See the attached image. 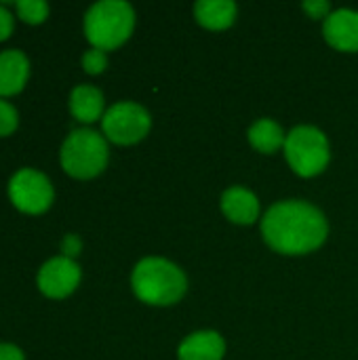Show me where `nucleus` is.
Returning a JSON list of instances; mask_svg holds the SVG:
<instances>
[{"label": "nucleus", "instance_id": "nucleus-1", "mask_svg": "<svg viewBox=\"0 0 358 360\" xmlns=\"http://www.w3.org/2000/svg\"><path fill=\"white\" fill-rule=\"evenodd\" d=\"M266 243L289 255L319 249L327 238V219L321 209L304 200H283L272 205L262 219Z\"/></svg>", "mask_w": 358, "mask_h": 360}, {"label": "nucleus", "instance_id": "nucleus-2", "mask_svg": "<svg viewBox=\"0 0 358 360\" xmlns=\"http://www.w3.org/2000/svg\"><path fill=\"white\" fill-rule=\"evenodd\" d=\"M131 283L135 295L152 306H169L179 302L188 287L184 272L162 257L141 259L133 270Z\"/></svg>", "mask_w": 358, "mask_h": 360}, {"label": "nucleus", "instance_id": "nucleus-3", "mask_svg": "<svg viewBox=\"0 0 358 360\" xmlns=\"http://www.w3.org/2000/svg\"><path fill=\"white\" fill-rule=\"evenodd\" d=\"M135 13L124 0L95 2L84 15V34L93 49L110 51L120 46L133 32Z\"/></svg>", "mask_w": 358, "mask_h": 360}, {"label": "nucleus", "instance_id": "nucleus-4", "mask_svg": "<svg viewBox=\"0 0 358 360\" xmlns=\"http://www.w3.org/2000/svg\"><path fill=\"white\" fill-rule=\"evenodd\" d=\"M108 165V141L93 129L72 131L61 146V167L78 179L99 175Z\"/></svg>", "mask_w": 358, "mask_h": 360}, {"label": "nucleus", "instance_id": "nucleus-5", "mask_svg": "<svg viewBox=\"0 0 358 360\" xmlns=\"http://www.w3.org/2000/svg\"><path fill=\"white\" fill-rule=\"evenodd\" d=\"M285 156L298 175L312 177L329 162V141L321 129L300 124L285 139Z\"/></svg>", "mask_w": 358, "mask_h": 360}, {"label": "nucleus", "instance_id": "nucleus-6", "mask_svg": "<svg viewBox=\"0 0 358 360\" xmlns=\"http://www.w3.org/2000/svg\"><path fill=\"white\" fill-rule=\"evenodd\" d=\"M150 131V114L135 101L114 103L103 114V133L110 141L129 146L143 139Z\"/></svg>", "mask_w": 358, "mask_h": 360}, {"label": "nucleus", "instance_id": "nucleus-7", "mask_svg": "<svg viewBox=\"0 0 358 360\" xmlns=\"http://www.w3.org/2000/svg\"><path fill=\"white\" fill-rule=\"evenodd\" d=\"M8 196L19 211L42 213L53 202V186L49 177L34 169H19L8 181Z\"/></svg>", "mask_w": 358, "mask_h": 360}, {"label": "nucleus", "instance_id": "nucleus-8", "mask_svg": "<svg viewBox=\"0 0 358 360\" xmlns=\"http://www.w3.org/2000/svg\"><path fill=\"white\" fill-rule=\"evenodd\" d=\"M80 283V268L70 257H53L38 272V287L46 297H68Z\"/></svg>", "mask_w": 358, "mask_h": 360}, {"label": "nucleus", "instance_id": "nucleus-9", "mask_svg": "<svg viewBox=\"0 0 358 360\" xmlns=\"http://www.w3.org/2000/svg\"><path fill=\"white\" fill-rule=\"evenodd\" d=\"M323 34L329 44L342 51H358V11L338 8L327 15Z\"/></svg>", "mask_w": 358, "mask_h": 360}, {"label": "nucleus", "instance_id": "nucleus-10", "mask_svg": "<svg viewBox=\"0 0 358 360\" xmlns=\"http://www.w3.org/2000/svg\"><path fill=\"white\" fill-rule=\"evenodd\" d=\"M222 211L234 224H253L260 215V200L251 190L232 186L222 194Z\"/></svg>", "mask_w": 358, "mask_h": 360}, {"label": "nucleus", "instance_id": "nucleus-11", "mask_svg": "<svg viewBox=\"0 0 358 360\" xmlns=\"http://www.w3.org/2000/svg\"><path fill=\"white\" fill-rule=\"evenodd\" d=\"M226 352L224 338L215 331H198L188 335L177 350L179 360H222Z\"/></svg>", "mask_w": 358, "mask_h": 360}, {"label": "nucleus", "instance_id": "nucleus-12", "mask_svg": "<svg viewBox=\"0 0 358 360\" xmlns=\"http://www.w3.org/2000/svg\"><path fill=\"white\" fill-rule=\"evenodd\" d=\"M30 61L21 51L8 49L0 53V97L19 93L25 86Z\"/></svg>", "mask_w": 358, "mask_h": 360}, {"label": "nucleus", "instance_id": "nucleus-13", "mask_svg": "<svg viewBox=\"0 0 358 360\" xmlns=\"http://www.w3.org/2000/svg\"><path fill=\"white\" fill-rule=\"evenodd\" d=\"M70 110L82 122H95L103 114V93L91 84H78L70 95Z\"/></svg>", "mask_w": 358, "mask_h": 360}, {"label": "nucleus", "instance_id": "nucleus-14", "mask_svg": "<svg viewBox=\"0 0 358 360\" xmlns=\"http://www.w3.org/2000/svg\"><path fill=\"white\" fill-rule=\"evenodd\" d=\"M194 13L203 25L211 30H222L234 21L236 4L232 0H198L194 6Z\"/></svg>", "mask_w": 358, "mask_h": 360}, {"label": "nucleus", "instance_id": "nucleus-15", "mask_svg": "<svg viewBox=\"0 0 358 360\" xmlns=\"http://www.w3.org/2000/svg\"><path fill=\"white\" fill-rule=\"evenodd\" d=\"M285 131L279 122H274L272 118H262L257 122L251 124L249 129V141L255 150L264 152V154H270V152H276L281 146L285 148Z\"/></svg>", "mask_w": 358, "mask_h": 360}, {"label": "nucleus", "instance_id": "nucleus-16", "mask_svg": "<svg viewBox=\"0 0 358 360\" xmlns=\"http://www.w3.org/2000/svg\"><path fill=\"white\" fill-rule=\"evenodd\" d=\"M15 8H17V15L27 23H40L49 15V4L42 0H21L15 4Z\"/></svg>", "mask_w": 358, "mask_h": 360}, {"label": "nucleus", "instance_id": "nucleus-17", "mask_svg": "<svg viewBox=\"0 0 358 360\" xmlns=\"http://www.w3.org/2000/svg\"><path fill=\"white\" fill-rule=\"evenodd\" d=\"M17 122H19L17 110L8 101L0 99V137L11 135L17 129Z\"/></svg>", "mask_w": 358, "mask_h": 360}, {"label": "nucleus", "instance_id": "nucleus-18", "mask_svg": "<svg viewBox=\"0 0 358 360\" xmlns=\"http://www.w3.org/2000/svg\"><path fill=\"white\" fill-rule=\"evenodd\" d=\"M106 65H108V57H106V51L101 49H91L82 55V68L89 74H99L103 72Z\"/></svg>", "mask_w": 358, "mask_h": 360}, {"label": "nucleus", "instance_id": "nucleus-19", "mask_svg": "<svg viewBox=\"0 0 358 360\" xmlns=\"http://www.w3.org/2000/svg\"><path fill=\"white\" fill-rule=\"evenodd\" d=\"M80 249H82V243H80V238H78L76 234H68V236L63 238V243H61L63 257H70V259H74V257L80 253Z\"/></svg>", "mask_w": 358, "mask_h": 360}, {"label": "nucleus", "instance_id": "nucleus-20", "mask_svg": "<svg viewBox=\"0 0 358 360\" xmlns=\"http://www.w3.org/2000/svg\"><path fill=\"white\" fill-rule=\"evenodd\" d=\"M304 8L312 15V17H325L329 15V2L327 0H308L304 2Z\"/></svg>", "mask_w": 358, "mask_h": 360}, {"label": "nucleus", "instance_id": "nucleus-21", "mask_svg": "<svg viewBox=\"0 0 358 360\" xmlns=\"http://www.w3.org/2000/svg\"><path fill=\"white\" fill-rule=\"evenodd\" d=\"M11 32H13V17H11V13L6 11V6L0 4V40L8 38Z\"/></svg>", "mask_w": 358, "mask_h": 360}, {"label": "nucleus", "instance_id": "nucleus-22", "mask_svg": "<svg viewBox=\"0 0 358 360\" xmlns=\"http://www.w3.org/2000/svg\"><path fill=\"white\" fill-rule=\"evenodd\" d=\"M0 360H25L21 350L11 344H0Z\"/></svg>", "mask_w": 358, "mask_h": 360}]
</instances>
